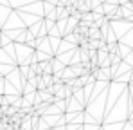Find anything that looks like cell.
<instances>
[{"label": "cell", "instance_id": "obj_1", "mask_svg": "<svg viewBox=\"0 0 133 130\" xmlns=\"http://www.w3.org/2000/svg\"><path fill=\"white\" fill-rule=\"evenodd\" d=\"M108 51H110V52H113V51H117V45H115V43H111V45H108Z\"/></svg>", "mask_w": 133, "mask_h": 130}]
</instances>
